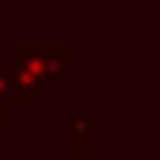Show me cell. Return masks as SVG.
Wrapping results in <instances>:
<instances>
[{"label":"cell","instance_id":"2","mask_svg":"<svg viewBox=\"0 0 160 160\" xmlns=\"http://www.w3.org/2000/svg\"><path fill=\"white\" fill-rule=\"evenodd\" d=\"M10 88V59H0V98Z\"/></svg>","mask_w":160,"mask_h":160},{"label":"cell","instance_id":"1","mask_svg":"<svg viewBox=\"0 0 160 160\" xmlns=\"http://www.w3.org/2000/svg\"><path fill=\"white\" fill-rule=\"evenodd\" d=\"M13 69L26 72L36 82H69V62H65V52H59L56 59V46H26V42H17L13 46Z\"/></svg>","mask_w":160,"mask_h":160},{"label":"cell","instance_id":"4","mask_svg":"<svg viewBox=\"0 0 160 160\" xmlns=\"http://www.w3.org/2000/svg\"><path fill=\"white\" fill-rule=\"evenodd\" d=\"M75 160H98V154H95V150H85V154H78Z\"/></svg>","mask_w":160,"mask_h":160},{"label":"cell","instance_id":"3","mask_svg":"<svg viewBox=\"0 0 160 160\" xmlns=\"http://www.w3.org/2000/svg\"><path fill=\"white\" fill-rule=\"evenodd\" d=\"M10 128V108L3 105V98H0V131H7Z\"/></svg>","mask_w":160,"mask_h":160}]
</instances>
